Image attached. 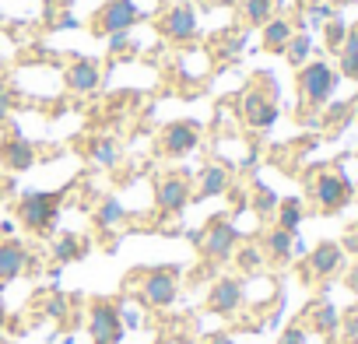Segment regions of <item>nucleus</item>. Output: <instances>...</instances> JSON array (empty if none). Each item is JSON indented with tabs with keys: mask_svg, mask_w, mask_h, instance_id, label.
Wrapping results in <instances>:
<instances>
[{
	"mask_svg": "<svg viewBox=\"0 0 358 344\" xmlns=\"http://www.w3.org/2000/svg\"><path fill=\"white\" fill-rule=\"evenodd\" d=\"M50 25H53V32H71V29H78L81 22H78L74 15H64L60 22H50Z\"/></svg>",
	"mask_w": 358,
	"mask_h": 344,
	"instance_id": "e433bc0d",
	"label": "nucleus"
},
{
	"mask_svg": "<svg viewBox=\"0 0 358 344\" xmlns=\"http://www.w3.org/2000/svg\"><path fill=\"white\" fill-rule=\"evenodd\" d=\"M64 190H25L18 201V222L29 232H50L60 218Z\"/></svg>",
	"mask_w": 358,
	"mask_h": 344,
	"instance_id": "f257e3e1",
	"label": "nucleus"
},
{
	"mask_svg": "<svg viewBox=\"0 0 358 344\" xmlns=\"http://www.w3.org/2000/svg\"><path fill=\"white\" fill-rule=\"evenodd\" d=\"M88 257V239L78 236V232H64L57 243H53V260L64 267V264H78Z\"/></svg>",
	"mask_w": 358,
	"mask_h": 344,
	"instance_id": "a211bd4d",
	"label": "nucleus"
},
{
	"mask_svg": "<svg viewBox=\"0 0 358 344\" xmlns=\"http://www.w3.org/2000/svg\"><path fill=\"white\" fill-rule=\"evenodd\" d=\"M194 201V187L187 172H165V176L155 180V208L162 215H183Z\"/></svg>",
	"mask_w": 358,
	"mask_h": 344,
	"instance_id": "20e7f679",
	"label": "nucleus"
},
{
	"mask_svg": "<svg viewBox=\"0 0 358 344\" xmlns=\"http://www.w3.org/2000/svg\"><path fill=\"white\" fill-rule=\"evenodd\" d=\"M292 36H295V29H292L288 18H271L264 25V50L267 53H285V46H288Z\"/></svg>",
	"mask_w": 358,
	"mask_h": 344,
	"instance_id": "aec40b11",
	"label": "nucleus"
},
{
	"mask_svg": "<svg viewBox=\"0 0 358 344\" xmlns=\"http://www.w3.org/2000/svg\"><path fill=\"white\" fill-rule=\"evenodd\" d=\"M64 81H67V88H71L74 95H92V92L102 85V71H99L95 60L81 57V60H74V64L64 71Z\"/></svg>",
	"mask_w": 358,
	"mask_h": 344,
	"instance_id": "4468645a",
	"label": "nucleus"
},
{
	"mask_svg": "<svg viewBox=\"0 0 358 344\" xmlns=\"http://www.w3.org/2000/svg\"><path fill=\"white\" fill-rule=\"evenodd\" d=\"M144 22V11L134 4V0H106L95 15V32L109 36V32H130L134 25Z\"/></svg>",
	"mask_w": 358,
	"mask_h": 344,
	"instance_id": "6e6552de",
	"label": "nucleus"
},
{
	"mask_svg": "<svg viewBox=\"0 0 358 344\" xmlns=\"http://www.w3.org/2000/svg\"><path fill=\"white\" fill-rule=\"evenodd\" d=\"M246 292H243V281L239 278H218L208 292V309L215 316H236L239 306H243Z\"/></svg>",
	"mask_w": 358,
	"mask_h": 344,
	"instance_id": "9b49d317",
	"label": "nucleus"
},
{
	"mask_svg": "<svg viewBox=\"0 0 358 344\" xmlns=\"http://www.w3.org/2000/svg\"><path fill=\"white\" fill-rule=\"evenodd\" d=\"M11 113H15V92L0 88V127H4V123L11 120Z\"/></svg>",
	"mask_w": 358,
	"mask_h": 344,
	"instance_id": "f704fd0d",
	"label": "nucleus"
},
{
	"mask_svg": "<svg viewBox=\"0 0 358 344\" xmlns=\"http://www.w3.org/2000/svg\"><path fill=\"white\" fill-rule=\"evenodd\" d=\"M123 320H120V306L109 299H95L88 309V334L92 344H120L123 341Z\"/></svg>",
	"mask_w": 358,
	"mask_h": 344,
	"instance_id": "39448f33",
	"label": "nucleus"
},
{
	"mask_svg": "<svg viewBox=\"0 0 358 344\" xmlns=\"http://www.w3.org/2000/svg\"><path fill=\"white\" fill-rule=\"evenodd\" d=\"M204 344H236V337L232 334H211V337H204Z\"/></svg>",
	"mask_w": 358,
	"mask_h": 344,
	"instance_id": "4c0bfd02",
	"label": "nucleus"
},
{
	"mask_svg": "<svg viewBox=\"0 0 358 344\" xmlns=\"http://www.w3.org/2000/svg\"><path fill=\"white\" fill-rule=\"evenodd\" d=\"M88 158H92L95 165H102V169H113V165L120 162V144H116L113 137H95V141L88 144Z\"/></svg>",
	"mask_w": 358,
	"mask_h": 344,
	"instance_id": "5701e85b",
	"label": "nucleus"
},
{
	"mask_svg": "<svg viewBox=\"0 0 358 344\" xmlns=\"http://www.w3.org/2000/svg\"><path fill=\"white\" fill-rule=\"evenodd\" d=\"M67 295L64 292H53V299H50V306H46V313L53 316V320H67Z\"/></svg>",
	"mask_w": 358,
	"mask_h": 344,
	"instance_id": "72a5a7b5",
	"label": "nucleus"
},
{
	"mask_svg": "<svg viewBox=\"0 0 358 344\" xmlns=\"http://www.w3.org/2000/svg\"><path fill=\"white\" fill-rule=\"evenodd\" d=\"M313 197L323 211H341L351 197V187L344 176H337V172H323V176H316L313 183Z\"/></svg>",
	"mask_w": 358,
	"mask_h": 344,
	"instance_id": "f8f14e48",
	"label": "nucleus"
},
{
	"mask_svg": "<svg viewBox=\"0 0 358 344\" xmlns=\"http://www.w3.org/2000/svg\"><path fill=\"white\" fill-rule=\"evenodd\" d=\"M232 257H236V264H239V267H243L246 274L260 271V264H264V253H260L257 246H243V250H236Z\"/></svg>",
	"mask_w": 358,
	"mask_h": 344,
	"instance_id": "c756f323",
	"label": "nucleus"
},
{
	"mask_svg": "<svg viewBox=\"0 0 358 344\" xmlns=\"http://www.w3.org/2000/svg\"><path fill=\"white\" fill-rule=\"evenodd\" d=\"M337 88V71L323 60H313V64H302L299 67V95H302V106L306 109H320Z\"/></svg>",
	"mask_w": 358,
	"mask_h": 344,
	"instance_id": "7ed1b4c3",
	"label": "nucleus"
},
{
	"mask_svg": "<svg viewBox=\"0 0 358 344\" xmlns=\"http://www.w3.org/2000/svg\"><path fill=\"white\" fill-rule=\"evenodd\" d=\"M137 299L151 309H169L176 299H179V267L176 264H165V267H148L141 274V285H137Z\"/></svg>",
	"mask_w": 358,
	"mask_h": 344,
	"instance_id": "f03ea898",
	"label": "nucleus"
},
{
	"mask_svg": "<svg viewBox=\"0 0 358 344\" xmlns=\"http://www.w3.org/2000/svg\"><path fill=\"white\" fill-rule=\"evenodd\" d=\"M309 50H313L309 36H292V39H288V46H285V57H288V64H292V67H302V64L309 60Z\"/></svg>",
	"mask_w": 358,
	"mask_h": 344,
	"instance_id": "cd10ccee",
	"label": "nucleus"
},
{
	"mask_svg": "<svg viewBox=\"0 0 358 344\" xmlns=\"http://www.w3.org/2000/svg\"><path fill=\"white\" fill-rule=\"evenodd\" d=\"M313 327H316L320 334H330V330L337 327V309H334V306H327V302H323V306H316V309H313Z\"/></svg>",
	"mask_w": 358,
	"mask_h": 344,
	"instance_id": "7c9ffc66",
	"label": "nucleus"
},
{
	"mask_svg": "<svg viewBox=\"0 0 358 344\" xmlns=\"http://www.w3.org/2000/svg\"><path fill=\"white\" fill-rule=\"evenodd\" d=\"M295 246V232H285V229H271L267 236H264V250H267V257L271 260H278V264H285V260H292V250Z\"/></svg>",
	"mask_w": 358,
	"mask_h": 344,
	"instance_id": "412c9836",
	"label": "nucleus"
},
{
	"mask_svg": "<svg viewBox=\"0 0 358 344\" xmlns=\"http://www.w3.org/2000/svg\"><path fill=\"white\" fill-rule=\"evenodd\" d=\"M229 187H232V176H229V169H225V165H204V169H201V180H197V194H194V201L201 204V201L222 197V194H229Z\"/></svg>",
	"mask_w": 358,
	"mask_h": 344,
	"instance_id": "dca6fc26",
	"label": "nucleus"
},
{
	"mask_svg": "<svg viewBox=\"0 0 358 344\" xmlns=\"http://www.w3.org/2000/svg\"><path fill=\"white\" fill-rule=\"evenodd\" d=\"M123 222H127V208H123V201L106 197V201L99 204V211H95V225H99V229H116V225H123Z\"/></svg>",
	"mask_w": 358,
	"mask_h": 344,
	"instance_id": "b1692460",
	"label": "nucleus"
},
{
	"mask_svg": "<svg viewBox=\"0 0 358 344\" xmlns=\"http://www.w3.org/2000/svg\"><path fill=\"white\" fill-rule=\"evenodd\" d=\"M106 46H109V57H120V53L134 50V43H130V32H109V36H106Z\"/></svg>",
	"mask_w": 358,
	"mask_h": 344,
	"instance_id": "2f4dec72",
	"label": "nucleus"
},
{
	"mask_svg": "<svg viewBox=\"0 0 358 344\" xmlns=\"http://www.w3.org/2000/svg\"><path fill=\"white\" fill-rule=\"evenodd\" d=\"M348 344H358V341H348Z\"/></svg>",
	"mask_w": 358,
	"mask_h": 344,
	"instance_id": "a19ab883",
	"label": "nucleus"
},
{
	"mask_svg": "<svg viewBox=\"0 0 358 344\" xmlns=\"http://www.w3.org/2000/svg\"><path fill=\"white\" fill-rule=\"evenodd\" d=\"M351 285H358V264H355V271H351Z\"/></svg>",
	"mask_w": 358,
	"mask_h": 344,
	"instance_id": "58836bf2",
	"label": "nucleus"
},
{
	"mask_svg": "<svg viewBox=\"0 0 358 344\" xmlns=\"http://www.w3.org/2000/svg\"><path fill=\"white\" fill-rule=\"evenodd\" d=\"M239 113H243L246 127L267 130V127H274V120H278V99H274L271 92H264V88H250V92L243 95V102H239Z\"/></svg>",
	"mask_w": 358,
	"mask_h": 344,
	"instance_id": "9d476101",
	"label": "nucleus"
},
{
	"mask_svg": "<svg viewBox=\"0 0 358 344\" xmlns=\"http://www.w3.org/2000/svg\"><path fill=\"white\" fill-rule=\"evenodd\" d=\"M158 148L165 158H183V155L197 151L201 148V123H194V120L165 123V130L158 134Z\"/></svg>",
	"mask_w": 358,
	"mask_h": 344,
	"instance_id": "0eeeda50",
	"label": "nucleus"
},
{
	"mask_svg": "<svg viewBox=\"0 0 358 344\" xmlns=\"http://www.w3.org/2000/svg\"><path fill=\"white\" fill-rule=\"evenodd\" d=\"M201 29V18H197V8L187 4V0H179V4H172L169 11H162L158 18V32L162 39L169 43H190Z\"/></svg>",
	"mask_w": 358,
	"mask_h": 344,
	"instance_id": "423d86ee",
	"label": "nucleus"
},
{
	"mask_svg": "<svg viewBox=\"0 0 358 344\" xmlns=\"http://www.w3.org/2000/svg\"><path fill=\"white\" fill-rule=\"evenodd\" d=\"M32 264V253L18 239H0V281H15Z\"/></svg>",
	"mask_w": 358,
	"mask_h": 344,
	"instance_id": "2eb2a0df",
	"label": "nucleus"
},
{
	"mask_svg": "<svg viewBox=\"0 0 358 344\" xmlns=\"http://www.w3.org/2000/svg\"><path fill=\"white\" fill-rule=\"evenodd\" d=\"M0 165L11 169V172H25L36 165V144L29 137H22L18 130L8 134L4 141H0Z\"/></svg>",
	"mask_w": 358,
	"mask_h": 344,
	"instance_id": "ddd939ff",
	"label": "nucleus"
},
{
	"mask_svg": "<svg viewBox=\"0 0 358 344\" xmlns=\"http://www.w3.org/2000/svg\"><path fill=\"white\" fill-rule=\"evenodd\" d=\"M250 208H253L260 218H267V215H274V211H278V194H274L271 187L257 183V187H253V201H250Z\"/></svg>",
	"mask_w": 358,
	"mask_h": 344,
	"instance_id": "bb28decb",
	"label": "nucleus"
},
{
	"mask_svg": "<svg viewBox=\"0 0 358 344\" xmlns=\"http://www.w3.org/2000/svg\"><path fill=\"white\" fill-rule=\"evenodd\" d=\"M323 25H327V29H323L327 50H337V53H341V46H344V39H348V25H344L341 18H327Z\"/></svg>",
	"mask_w": 358,
	"mask_h": 344,
	"instance_id": "c85d7f7f",
	"label": "nucleus"
},
{
	"mask_svg": "<svg viewBox=\"0 0 358 344\" xmlns=\"http://www.w3.org/2000/svg\"><path fill=\"white\" fill-rule=\"evenodd\" d=\"M278 4H281V0H243V4H239V18L250 29H264L274 18V8Z\"/></svg>",
	"mask_w": 358,
	"mask_h": 344,
	"instance_id": "6ab92c4d",
	"label": "nucleus"
},
{
	"mask_svg": "<svg viewBox=\"0 0 358 344\" xmlns=\"http://www.w3.org/2000/svg\"><path fill=\"white\" fill-rule=\"evenodd\" d=\"M278 229H285V232H299V225H302V201L299 197H288V201H278Z\"/></svg>",
	"mask_w": 358,
	"mask_h": 344,
	"instance_id": "393cba45",
	"label": "nucleus"
},
{
	"mask_svg": "<svg viewBox=\"0 0 358 344\" xmlns=\"http://www.w3.org/2000/svg\"><path fill=\"white\" fill-rule=\"evenodd\" d=\"M341 74L358 78V29H348V39L341 46Z\"/></svg>",
	"mask_w": 358,
	"mask_h": 344,
	"instance_id": "a878e982",
	"label": "nucleus"
},
{
	"mask_svg": "<svg viewBox=\"0 0 358 344\" xmlns=\"http://www.w3.org/2000/svg\"><path fill=\"white\" fill-rule=\"evenodd\" d=\"M341 264H344V250L337 243H320L309 253V274L313 278H330V274L341 271Z\"/></svg>",
	"mask_w": 358,
	"mask_h": 344,
	"instance_id": "f3484780",
	"label": "nucleus"
},
{
	"mask_svg": "<svg viewBox=\"0 0 358 344\" xmlns=\"http://www.w3.org/2000/svg\"><path fill=\"white\" fill-rule=\"evenodd\" d=\"M278 344H306V330H302V327H288Z\"/></svg>",
	"mask_w": 358,
	"mask_h": 344,
	"instance_id": "c9c22d12",
	"label": "nucleus"
},
{
	"mask_svg": "<svg viewBox=\"0 0 358 344\" xmlns=\"http://www.w3.org/2000/svg\"><path fill=\"white\" fill-rule=\"evenodd\" d=\"M116 306H120V320H123L127 330H141L144 327V313L141 309H130L127 302H116Z\"/></svg>",
	"mask_w": 358,
	"mask_h": 344,
	"instance_id": "473e14b6",
	"label": "nucleus"
},
{
	"mask_svg": "<svg viewBox=\"0 0 358 344\" xmlns=\"http://www.w3.org/2000/svg\"><path fill=\"white\" fill-rule=\"evenodd\" d=\"M0 341H4V320H0Z\"/></svg>",
	"mask_w": 358,
	"mask_h": 344,
	"instance_id": "ea45409f",
	"label": "nucleus"
},
{
	"mask_svg": "<svg viewBox=\"0 0 358 344\" xmlns=\"http://www.w3.org/2000/svg\"><path fill=\"white\" fill-rule=\"evenodd\" d=\"M64 344H71V341H64Z\"/></svg>",
	"mask_w": 358,
	"mask_h": 344,
	"instance_id": "79ce46f5",
	"label": "nucleus"
},
{
	"mask_svg": "<svg viewBox=\"0 0 358 344\" xmlns=\"http://www.w3.org/2000/svg\"><path fill=\"white\" fill-rule=\"evenodd\" d=\"M243 46H246V29H229V32L215 36V53L222 60H236L243 53Z\"/></svg>",
	"mask_w": 358,
	"mask_h": 344,
	"instance_id": "4be33fe9",
	"label": "nucleus"
},
{
	"mask_svg": "<svg viewBox=\"0 0 358 344\" xmlns=\"http://www.w3.org/2000/svg\"><path fill=\"white\" fill-rule=\"evenodd\" d=\"M208 260H232V253L239 250V229L229 222V218H215L208 229H204V239L197 246Z\"/></svg>",
	"mask_w": 358,
	"mask_h": 344,
	"instance_id": "1a4fd4ad",
	"label": "nucleus"
}]
</instances>
